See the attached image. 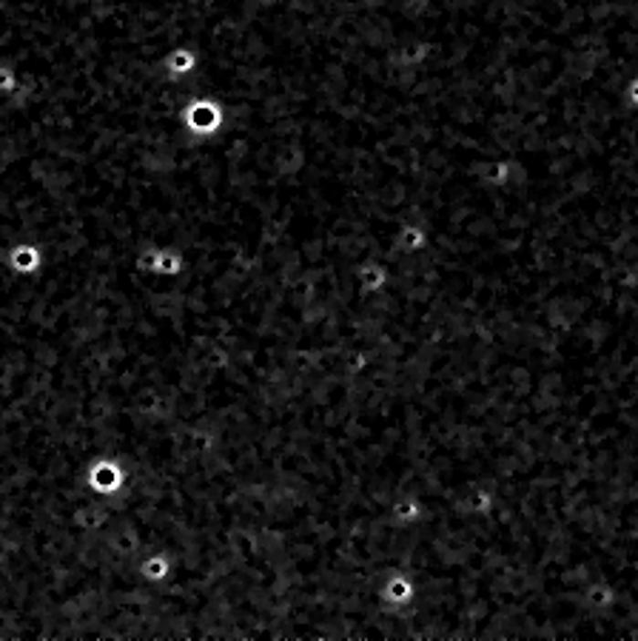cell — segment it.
<instances>
[{
    "label": "cell",
    "mask_w": 638,
    "mask_h": 641,
    "mask_svg": "<svg viewBox=\"0 0 638 641\" xmlns=\"http://www.w3.org/2000/svg\"><path fill=\"white\" fill-rule=\"evenodd\" d=\"M630 98H633V103L638 106V83H633V89H630Z\"/></svg>",
    "instance_id": "cell-1"
}]
</instances>
